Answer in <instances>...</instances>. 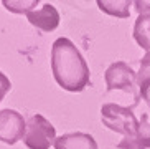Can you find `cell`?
<instances>
[{"mask_svg":"<svg viewBox=\"0 0 150 149\" xmlns=\"http://www.w3.org/2000/svg\"><path fill=\"white\" fill-rule=\"evenodd\" d=\"M101 119L106 128L125 138L140 136V121L135 118L130 108L115 105V103H106L101 108Z\"/></svg>","mask_w":150,"mask_h":149,"instance_id":"2","label":"cell"},{"mask_svg":"<svg viewBox=\"0 0 150 149\" xmlns=\"http://www.w3.org/2000/svg\"><path fill=\"white\" fill-rule=\"evenodd\" d=\"M147 78H150V52L145 53V57L142 58L140 62V70H139V74H137V85Z\"/></svg>","mask_w":150,"mask_h":149,"instance_id":"13","label":"cell"},{"mask_svg":"<svg viewBox=\"0 0 150 149\" xmlns=\"http://www.w3.org/2000/svg\"><path fill=\"white\" fill-rule=\"evenodd\" d=\"M137 71L132 70V66H129L124 62H115L109 66L104 73L107 91L114 90H122V91H132L134 86L137 85Z\"/></svg>","mask_w":150,"mask_h":149,"instance_id":"5","label":"cell"},{"mask_svg":"<svg viewBox=\"0 0 150 149\" xmlns=\"http://www.w3.org/2000/svg\"><path fill=\"white\" fill-rule=\"evenodd\" d=\"M56 141V129L41 114H33L27 121L23 143L28 149H50Z\"/></svg>","mask_w":150,"mask_h":149,"instance_id":"3","label":"cell"},{"mask_svg":"<svg viewBox=\"0 0 150 149\" xmlns=\"http://www.w3.org/2000/svg\"><path fill=\"white\" fill-rule=\"evenodd\" d=\"M134 38L140 48L150 52V13L137 17L134 25Z\"/></svg>","mask_w":150,"mask_h":149,"instance_id":"9","label":"cell"},{"mask_svg":"<svg viewBox=\"0 0 150 149\" xmlns=\"http://www.w3.org/2000/svg\"><path fill=\"white\" fill-rule=\"evenodd\" d=\"M10 88H12V83H10V78L7 74H4L0 71V103L2 100L5 98V95L10 91Z\"/></svg>","mask_w":150,"mask_h":149,"instance_id":"14","label":"cell"},{"mask_svg":"<svg viewBox=\"0 0 150 149\" xmlns=\"http://www.w3.org/2000/svg\"><path fill=\"white\" fill-rule=\"evenodd\" d=\"M134 7L139 12V15H144V13H150V0H135L134 2Z\"/></svg>","mask_w":150,"mask_h":149,"instance_id":"15","label":"cell"},{"mask_svg":"<svg viewBox=\"0 0 150 149\" xmlns=\"http://www.w3.org/2000/svg\"><path fill=\"white\" fill-rule=\"evenodd\" d=\"M51 71L54 81L71 93L83 91L91 81L86 60L76 45L64 37L54 40L51 47Z\"/></svg>","mask_w":150,"mask_h":149,"instance_id":"1","label":"cell"},{"mask_svg":"<svg viewBox=\"0 0 150 149\" xmlns=\"http://www.w3.org/2000/svg\"><path fill=\"white\" fill-rule=\"evenodd\" d=\"M54 149H99L97 143L88 133H68L56 138Z\"/></svg>","mask_w":150,"mask_h":149,"instance_id":"7","label":"cell"},{"mask_svg":"<svg viewBox=\"0 0 150 149\" xmlns=\"http://www.w3.org/2000/svg\"><path fill=\"white\" fill-rule=\"evenodd\" d=\"M2 4L5 5V9L10 10V12L15 13H25L35 10V7L38 5V0H30V2H8V0H4Z\"/></svg>","mask_w":150,"mask_h":149,"instance_id":"12","label":"cell"},{"mask_svg":"<svg viewBox=\"0 0 150 149\" xmlns=\"http://www.w3.org/2000/svg\"><path fill=\"white\" fill-rule=\"evenodd\" d=\"M139 98L147 105V111L140 118V136L150 138V78L139 83Z\"/></svg>","mask_w":150,"mask_h":149,"instance_id":"10","label":"cell"},{"mask_svg":"<svg viewBox=\"0 0 150 149\" xmlns=\"http://www.w3.org/2000/svg\"><path fill=\"white\" fill-rule=\"evenodd\" d=\"M28 22L41 32H53L59 25V12L51 4H43L40 9L27 13Z\"/></svg>","mask_w":150,"mask_h":149,"instance_id":"6","label":"cell"},{"mask_svg":"<svg viewBox=\"0 0 150 149\" xmlns=\"http://www.w3.org/2000/svg\"><path fill=\"white\" fill-rule=\"evenodd\" d=\"M130 5H134L130 0H97V7L102 12L117 18H129Z\"/></svg>","mask_w":150,"mask_h":149,"instance_id":"8","label":"cell"},{"mask_svg":"<svg viewBox=\"0 0 150 149\" xmlns=\"http://www.w3.org/2000/svg\"><path fill=\"white\" fill-rule=\"evenodd\" d=\"M119 149H150V138H124L117 144Z\"/></svg>","mask_w":150,"mask_h":149,"instance_id":"11","label":"cell"},{"mask_svg":"<svg viewBox=\"0 0 150 149\" xmlns=\"http://www.w3.org/2000/svg\"><path fill=\"white\" fill-rule=\"evenodd\" d=\"M27 121L15 110H0V141L13 146L25 138Z\"/></svg>","mask_w":150,"mask_h":149,"instance_id":"4","label":"cell"}]
</instances>
